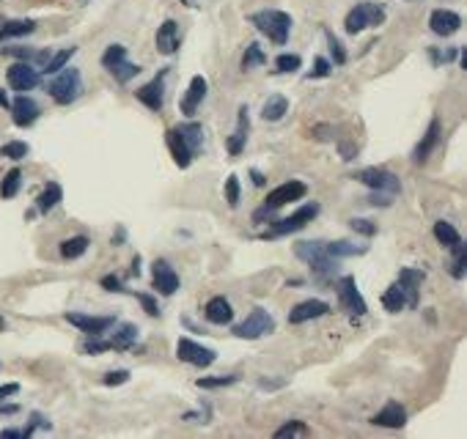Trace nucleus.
Returning a JSON list of instances; mask_svg holds the SVG:
<instances>
[{"label": "nucleus", "instance_id": "obj_1", "mask_svg": "<svg viewBox=\"0 0 467 439\" xmlns=\"http://www.w3.org/2000/svg\"><path fill=\"white\" fill-rule=\"evenodd\" d=\"M165 141H168V148L174 154V162L179 168H190L198 154V148H201V143H204V129L196 121H184L179 126H171L168 135H165Z\"/></svg>", "mask_w": 467, "mask_h": 439}, {"label": "nucleus", "instance_id": "obj_2", "mask_svg": "<svg viewBox=\"0 0 467 439\" xmlns=\"http://www.w3.org/2000/svg\"><path fill=\"white\" fill-rule=\"evenodd\" d=\"M294 256L300 258V261H306L311 266V272L316 275V278H336L338 275V266H341V258H333L327 250H324V242H300V245H294Z\"/></svg>", "mask_w": 467, "mask_h": 439}, {"label": "nucleus", "instance_id": "obj_3", "mask_svg": "<svg viewBox=\"0 0 467 439\" xmlns=\"http://www.w3.org/2000/svg\"><path fill=\"white\" fill-rule=\"evenodd\" d=\"M251 22L258 28V34H264L275 44H286L288 34H291V17L281 9H264V11H256L251 17Z\"/></svg>", "mask_w": 467, "mask_h": 439}, {"label": "nucleus", "instance_id": "obj_4", "mask_svg": "<svg viewBox=\"0 0 467 439\" xmlns=\"http://www.w3.org/2000/svg\"><path fill=\"white\" fill-rule=\"evenodd\" d=\"M58 77L55 80H50V86H47V94L53 96L55 105H72L74 99L80 96V91H83V83H80V71L77 69H64L55 71Z\"/></svg>", "mask_w": 467, "mask_h": 439}, {"label": "nucleus", "instance_id": "obj_5", "mask_svg": "<svg viewBox=\"0 0 467 439\" xmlns=\"http://www.w3.org/2000/svg\"><path fill=\"white\" fill-rule=\"evenodd\" d=\"M385 22V9L377 6V3H358L346 19H343V28L346 34H363L366 28H374V25H382Z\"/></svg>", "mask_w": 467, "mask_h": 439}, {"label": "nucleus", "instance_id": "obj_6", "mask_svg": "<svg viewBox=\"0 0 467 439\" xmlns=\"http://www.w3.org/2000/svg\"><path fill=\"white\" fill-rule=\"evenodd\" d=\"M270 333H275V318H272L264 308H253L251 316L245 318L242 324L234 327V335L242 338V340H256V338L270 335Z\"/></svg>", "mask_w": 467, "mask_h": 439}, {"label": "nucleus", "instance_id": "obj_7", "mask_svg": "<svg viewBox=\"0 0 467 439\" xmlns=\"http://www.w3.org/2000/svg\"><path fill=\"white\" fill-rule=\"evenodd\" d=\"M336 294H338V302H341V308L349 316H366V313H368V305H366L363 294L358 291V283H355L352 275L338 278V283H336Z\"/></svg>", "mask_w": 467, "mask_h": 439}, {"label": "nucleus", "instance_id": "obj_8", "mask_svg": "<svg viewBox=\"0 0 467 439\" xmlns=\"http://www.w3.org/2000/svg\"><path fill=\"white\" fill-rule=\"evenodd\" d=\"M176 357H179L181 363L196 365V368H209V365L217 360L215 349L201 346V343L190 340V338H179V340H176Z\"/></svg>", "mask_w": 467, "mask_h": 439}, {"label": "nucleus", "instance_id": "obj_9", "mask_svg": "<svg viewBox=\"0 0 467 439\" xmlns=\"http://www.w3.org/2000/svg\"><path fill=\"white\" fill-rule=\"evenodd\" d=\"M360 184H366V187H371V190H377V193H388V195H396L401 190V184H398V176L391 173V171H385V168H363L355 173Z\"/></svg>", "mask_w": 467, "mask_h": 439}, {"label": "nucleus", "instance_id": "obj_10", "mask_svg": "<svg viewBox=\"0 0 467 439\" xmlns=\"http://www.w3.org/2000/svg\"><path fill=\"white\" fill-rule=\"evenodd\" d=\"M316 214H319V206H316V203H306V206H300L294 214H288V217H283V220H275V223H272L270 236H283V233L303 231Z\"/></svg>", "mask_w": 467, "mask_h": 439}, {"label": "nucleus", "instance_id": "obj_11", "mask_svg": "<svg viewBox=\"0 0 467 439\" xmlns=\"http://www.w3.org/2000/svg\"><path fill=\"white\" fill-rule=\"evenodd\" d=\"M308 195V184L306 181H297V178H288L286 184H281V187H275L272 193H267V201H264V206L267 209H281V206H286L291 201H303Z\"/></svg>", "mask_w": 467, "mask_h": 439}, {"label": "nucleus", "instance_id": "obj_12", "mask_svg": "<svg viewBox=\"0 0 467 439\" xmlns=\"http://www.w3.org/2000/svg\"><path fill=\"white\" fill-rule=\"evenodd\" d=\"M6 80H9V86L19 91V94H25V91H34L39 86V71L34 64H28V61H17V64H11L9 71H6Z\"/></svg>", "mask_w": 467, "mask_h": 439}, {"label": "nucleus", "instance_id": "obj_13", "mask_svg": "<svg viewBox=\"0 0 467 439\" xmlns=\"http://www.w3.org/2000/svg\"><path fill=\"white\" fill-rule=\"evenodd\" d=\"M165 74L168 71H160L151 83H146L135 91V96H138V102H144L149 110H154V113H160L162 105H165Z\"/></svg>", "mask_w": 467, "mask_h": 439}, {"label": "nucleus", "instance_id": "obj_14", "mask_svg": "<svg viewBox=\"0 0 467 439\" xmlns=\"http://www.w3.org/2000/svg\"><path fill=\"white\" fill-rule=\"evenodd\" d=\"M151 281H154V288L160 291L162 297H171V294H176V288H179V275H176V269L171 266L168 261H154L151 266Z\"/></svg>", "mask_w": 467, "mask_h": 439}, {"label": "nucleus", "instance_id": "obj_15", "mask_svg": "<svg viewBox=\"0 0 467 439\" xmlns=\"http://www.w3.org/2000/svg\"><path fill=\"white\" fill-rule=\"evenodd\" d=\"M66 321L86 335H105L116 324L113 316H89V313H66Z\"/></svg>", "mask_w": 467, "mask_h": 439}, {"label": "nucleus", "instance_id": "obj_16", "mask_svg": "<svg viewBox=\"0 0 467 439\" xmlns=\"http://www.w3.org/2000/svg\"><path fill=\"white\" fill-rule=\"evenodd\" d=\"M429 28H431V34L446 39V36H453L462 28V17H459L456 11H451V9H434L429 17Z\"/></svg>", "mask_w": 467, "mask_h": 439}, {"label": "nucleus", "instance_id": "obj_17", "mask_svg": "<svg viewBox=\"0 0 467 439\" xmlns=\"http://www.w3.org/2000/svg\"><path fill=\"white\" fill-rule=\"evenodd\" d=\"M9 107H11V118H14L17 126H31V123H36V118L41 116L39 102L36 99H31V96H25V94H19Z\"/></svg>", "mask_w": 467, "mask_h": 439}, {"label": "nucleus", "instance_id": "obj_18", "mask_svg": "<svg viewBox=\"0 0 467 439\" xmlns=\"http://www.w3.org/2000/svg\"><path fill=\"white\" fill-rule=\"evenodd\" d=\"M330 313V305L324 299H306L300 305H294L288 311V324H303V321H311V318H319Z\"/></svg>", "mask_w": 467, "mask_h": 439}, {"label": "nucleus", "instance_id": "obj_19", "mask_svg": "<svg viewBox=\"0 0 467 439\" xmlns=\"http://www.w3.org/2000/svg\"><path fill=\"white\" fill-rule=\"evenodd\" d=\"M440 135H443V129H440V118H431L429 126H426V132H423V138H421V143L415 146V151H413L415 165H423V162L431 157V151H434L437 143H440Z\"/></svg>", "mask_w": 467, "mask_h": 439}, {"label": "nucleus", "instance_id": "obj_20", "mask_svg": "<svg viewBox=\"0 0 467 439\" xmlns=\"http://www.w3.org/2000/svg\"><path fill=\"white\" fill-rule=\"evenodd\" d=\"M206 88H209V83H206V77H201V74H196V77L190 80V88H187V94H184V99H181V113H184L187 118H193L196 110L201 107V102L206 99Z\"/></svg>", "mask_w": 467, "mask_h": 439}, {"label": "nucleus", "instance_id": "obj_21", "mask_svg": "<svg viewBox=\"0 0 467 439\" xmlns=\"http://www.w3.org/2000/svg\"><path fill=\"white\" fill-rule=\"evenodd\" d=\"M154 44L162 55H174L179 50V25L174 19H165L160 28H157V36H154Z\"/></svg>", "mask_w": 467, "mask_h": 439}, {"label": "nucleus", "instance_id": "obj_22", "mask_svg": "<svg viewBox=\"0 0 467 439\" xmlns=\"http://www.w3.org/2000/svg\"><path fill=\"white\" fill-rule=\"evenodd\" d=\"M374 425H382V428H401L404 423H407V412H404V406L398 404V401H388V404L379 409L377 415L371 418Z\"/></svg>", "mask_w": 467, "mask_h": 439}, {"label": "nucleus", "instance_id": "obj_23", "mask_svg": "<svg viewBox=\"0 0 467 439\" xmlns=\"http://www.w3.org/2000/svg\"><path fill=\"white\" fill-rule=\"evenodd\" d=\"M248 132H251V118H248V107H239V116H236V129L229 138V154L239 157L245 143H248Z\"/></svg>", "mask_w": 467, "mask_h": 439}, {"label": "nucleus", "instance_id": "obj_24", "mask_svg": "<svg viewBox=\"0 0 467 439\" xmlns=\"http://www.w3.org/2000/svg\"><path fill=\"white\" fill-rule=\"evenodd\" d=\"M204 316H206V321H212V324H231L234 318L231 302L226 297H212L206 302V308H204Z\"/></svg>", "mask_w": 467, "mask_h": 439}, {"label": "nucleus", "instance_id": "obj_25", "mask_svg": "<svg viewBox=\"0 0 467 439\" xmlns=\"http://www.w3.org/2000/svg\"><path fill=\"white\" fill-rule=\"evenodd\" d=\"M426 278V272L423 269H410V266H404L401 272H398V283L407 288V297H410V305H418V288H421V283Z\"/></svg>", "mask_w": 467, "mask_h": 439}, {"label": "nucleus", "instance_id": "obj_26", "mask_svg": "<svg viewBox=\"0 0 467 439\" xmlns=\"http://www.w3.org/2000/svg\"><path fill=\"white\" fill-rule=\"evenodd\" d=\"M382 305H385V311H391V313H398V311H404L407 305H410V297H407V288L401 286V283H393L385 294H382Z\"/></svg>", "mask_w": 467, "mask_h": 439}, {"label": "nucleus", "instance_id": "obj_27", "mask_svg": "<svg viewBox=\"0 0 467 439\" xmlns=\"http://www.w3.org/2000/svg\"><path fill=\"white\" fill-rule=\"evenodd\" d=\"M135 340H138V327L135 324H119V330L110 338V349L126 351L135 346Z\"/></svg>", "mask_w": 467, "mask_h": 439}, {"label": "nucleus", "instance_id": "obj_28", "mask_svg": "<svg viewBox=\"0 0 467 439\" xmlns=\"http://www.w3.org/2000/svg\"><path fill=\"white\" fill-rule=\"evenodd\" d=\"M36 31V22L34 19H9L0 25V41L6 39H19V36H28Z\"/></svg>", "mask_w": 467, "mask_h": 439}, {"label": "nucleus", "instance_id": "obj_29", "mask_svg": "<svg viewBox=\"0 0 467 439\" xmlns=\"http://www.w3.org/2000/svg\"><path fill=\"white\" fill-rule=\"evenodd\" d=\"M64 201V190H61V184H55V181H50L44 190H41V195L36 198V211H41V214H47V211H53L58 203Z\"/></svg>", "mask_w": 467, "mask_h": 439}, {"label": "nucleus", "instance_id": "obj_30", "mask_svg": "<svg viewBox=\"0 0 467 439\" xmlns=\"http://www.w3.org/2000/svg\"><path fill=\"white\" fill-rule=\"evenodd\" d=\"M286 113H288V99H286V96H281V94L270 96V99L264 102V107H261L264 121H281Z\"/></svg>", "mask_w": 467, "mask_h": 439}, {"label": "nucleus", "instance_id": "obj_31", "mask_svg": "<svg viewBox=\"0 0 467 439\" xmlns=\"http://www.w3.org/2000/svg\"><path fill=\"white\" fill-rule=\"evenodd\" d=\"M434 239H437L443 247H448V250L453 245H459V242H462L459 231L453 228L451 223H446V220H437V223H434Z\"/></svg>", "mask_w": 467, "mask_h": 439}, {"label": "nucleus", "instance_id": "obj_32", "mask_svg": "<svg viewBox=\"0 0 467 439\" xmlns=\"http://www.w3.org/2000/svg\"><path fill=\"white\" fill-rule=\"evenodd\" d=\"M324 250L333 256V258H346V256H363L366 247L363 245H352L346 239H338V242H324Z\"/></svg>", "mask_w": 467, "mask_h": 439}, {"label": "nucleus", "instance_id": "obj_33", "mask_svg": "<svg viewBox=\"0 0 467 439\" xmlns=\"http://www.w3.org/2000/svg\"><path fill=\"white\" fill-rule=\"evenodd\" d=\"M89 245H91L89 236H72V239L61 242V256L69 258V261H74V258H80V256L89 250Z\"/></svg>", "mask_w": 467, "mask_h": 439}, {"label": "nucleus", "instance_id": "obj_34", "mask_svg": "<svg viewBox=\"0 0 467 439\" xmlns=\"http://www.w3.org/2000/svg\"><path fill=\"white\" fill-rule=\"evenodd\" d=\"M74 53H77V47H64V50H58L55 55H50L47 64H44V74H55V71H61L69 61H72Z\"/></svg>", "mask_w": 467, "mask_h": 439}, {"label": "nucleus", "instance_id": "obj_35", "mask_svg": "<svg viewBox=\"0 0 467 439\" xmlns=\"http://www.w3.org/2000/svg\"><path fill=\"white\" fill-rule=\"evenodd\" d=\"M19 184H22V171H19V168H11L9 173L3 176L0 195H3V198H14V195L19 193Z\"/></svg>", "mask_w": 467, "mask_h": 439}, {"label": "nucleus", "instance_id": "obj_36", "mask_svg": "<svg viewBox=\"0 0 467 439\" xmlns=\"http://www.w3.org/2000/svg\"><path fill=\"white\" fill-rule=\"evenodd\" d=\"M108 71L116 77V80H119V83H121V86H124V83H129V80H132V77L141 71V66H138V64H129V61L124 58V61H119L116 66H110Z\"/></svg>", "mask_w": 467, "mask_h": 439}, {"label": "nucleus", "instance_id": "obj_37", "mask_svg": "<svg viewBox=\"0 0 467 439\" xmlns=\"http://www.w3.org/2000/svg\"><path fill=\"white\" fill-rule=\"evenodd\" d=\"M267 64V53L258 47V44H251L248 50H245V55H242V69L248 71L253 69V66H264Z\"/></svg>", "mask_w": 467, "mask_h": 439}, {"label": "nucleus", "instance_id": "obj_38", "mask_svg": "<svg viewBox=\"0 0 467 439\" xmlns=\"http://www.w3.org/2000/svg\"><path fill=\"white\" fill-rule=\"evenodd\" d=\"M303 66V58L294 53H283L275 58V71H281V74H291V71H297Z\"/></svg>", "mask_w": 467, "mask_h": 439}, {"label": "nucleus", "instance_id": "obj_39", "mask_svg": "<svg viewBox=\"0 0 467 439\" xmlns=\"http://www.w3.org/2000/svg\"><path fill=\"white\" fill-rule=\"evenodd\" d=\"M324 36H327V44H330V53H333V64L343 66L346 64V50H343V44L338 41V36L333 34V31H327V28H324Z\"/></svg>", "mask_w": 467, "mask_h": 439}, {"label": "nucleus", "instance_id": "obj_40", "mask_svg": "<svg viewBox=\"0 0 467 439\" xmlns=\"http://www.w3.org/2000/svg\"><path fill=\"white\" fill-rule=\"evenodd\" d=\"M28 143L25 141H11V143H6V146H0V157H6V159H22V157H28Z\"/></svg>", "mask_w": 467, "mask_h": 439}, {"label": "nucleus", "instance_id": "obj_41", "mask_svg": "<svg viewBox=\"0 0 467 439\" xmlns=\"http://www.w3.org/2000/svg\"><path fill=\"white\" fill-rule=\"evenodd\" d=\"M126 58V47L124 44H110L108 50L102 53V66L105 69H110V66H116L119 61H124Z\"/></svg>", "mask_w": 467, "mask_h": 439}, {"label": "nucleus", "instance_id": "obj_42", "mask_svg": "<svg viewBox=\"0 0 467 439\" xmlns=\"http://www.w3.org/2000/svg\"><path fill=\"white\" fill-rule=\"evenodd\" d=\"M80 351L83 354H102V351H110V340H102V335H89V340L80 343Z\"/></svg>", "mask_w": 467, "mask_h": 439}, {"label": "nucleus", "instance_id": "obj_43", "mask_svg": "<svg viewBox=\"0 0 467 439\" xmlns=\"http://www.w3.org/2000/svg\"><path fill=\"white\" fill-rule=\"evenodd\" d=\"M303 434H308V425L300 420H288L286 425H281L278 431H275V437L283 439V437H303Z\"/></svg>", "mask_w": 467, "mask_h": 439}, {"label": "nucleus", "instance_id": "obj_44", "mask_svg": "<svg viewBox=\"0 0 467 439\" xmlns=\"http://www.w3.org/2000/svg\"><path fill=\"white\" fill-rule=\"evenodd\" d=\"M239 376H215V379H198L196 385L201 387V390H215V387H229V385H234Z\"/></svg>", "mask_w": 467, "mask_h": 439}, {"label": "nucleus", "instance_id": "obj_45", "mask_svg": "<svg viewBox=\"0 0 467 439\" xmlns=\"http://www.w3.org/2000/svg\"><path fill=\"white\" fill-rule=\"evenodd\" d=\"M226 201H229L231 209L239 203V178H236V176H229V178H226Z\"/></svg>", "mask_w": 467, "mask_h": 439}, {"label": "nucleus", "instance_id": "obj_46", "mask_svg": "<svg viewBox=\"0 0 467 439\" xmlns=\"http://www.w3.org/2000/svg\"><path fill=\"white\" fill-rule=\"evenodd\" d=\"M124 382H129V370H124V368L110 370V373H105V379H102V385H108V387H119V385H124Z\"/></svg>", "mask_w": 467, "mask_h": 439}, {"label": "nucleus", "instance_id": "obj_47", "mask_svg": "<svg viewBox=\"0 0 467 439\" xmlns=\"http://www.w3.org/2000/svg\"><path fill=\"white\" fill-rule=\"evenodd\" d=\"M330 71H333V64H330L327 58H316V61H313V69H311V74H308V77L319 80V77H327Z\"/></svg>", "mask_w": 467, "mask_h": 439}, {"label": "nucleus", "instance_id": "obj_48", "mask_svg": "<svg viewBox=\"0 0 467 439\" xmlns=\"http://www.w3.org/2000/svg\"><path fill=\"white\" fill-rule=\"evenodd\" d=\"M349 226H352V231L363 233V236H374V233H377V226H374V223H368V220H360V217L349 220Z\"/></svg>", "mask_w": 467, "mask_h": 439}, {"label": "nucleus", "instance_id": "obj_49", "mask_svg": "<svg viewBox=\"0 0 467 439\" xmlns=\"http://www.w3.org/2000/svg\"><path fill=\"white\" fill-rule=\"evenodd\" d=\"M36 428H50V420H44L39 412H34V415H31V423H28V428L22 431V437L28 439L31 434H34V431H36Z\"/></svg>", "mask_w": 467, "mask_h": 439}, {"label": "nucleus", "instance_id": "obj_50", "mask_svg": "<svg viewBox=\"0 0 467 439\" xmlns=\"http://www.w3.org/2000/svg\"><path fill=\"white\" fill-rule=\"evenodd\" d=\"M138 297V302L144 305V311L149 313V316H160V305H157V299L149 297V294H135Z\"/></svg>", "mask_w": 467, "mask_h": 439}, {"label": "nucleus", "instance_id": "obj_51", "mask_svg": "<svg viewBox=\"0 0 467 439\" xmlns=\"http://www.w3.org/2000/svg\"><path fill=\"white\" fill-rule=\"evenodd\" d=\"M102 288H108V291H113V294H121V291H126L116 275H105V278H102Z\"/></svg>", "mask_w": 467, "mask_h": 439}, {"label": "nucleus", "instance_id": "obj_52", "mask_svg": "<svg viewBox=\"0 0 467 439\" xmlns=\"http://www.w3.org/2000/svg\"><path fill=\"white\" fill-rule=\"evenodd\" d=\"M391 201H393V195L377 193V190H371V195H368V203H371V206H388Z\"/></svg>", "mask_w": 467, "mask_h": 439}, {"label": "nucleus", "instance_id": "obj_53", "mask_svg": "<svg viewBox=\"0 0 467 439\" xmlns=\"http://www.w3.org/2000/svg\"><path fill=\"white\" fill-rule=\"evenodd\" d=\"M17 393H19V385H17V382L0 385V401H3V398H11V395H17Z\"/></svg>", "mask_w": 467, "mask_h": 439}, {"label": "nucleus", "instance_id": "obj_54", "mask_svg": "<svg viewBox=\"0 0 467 439\" xmlns=\"http://www.w3.org/2000/svg\"><path fill=\"white\" fill-rule=\"evenodd\" d=\"M330 132H333V129H330L327 123H319V126H313V135H316L319 141H330V138H333Z\"/></svg>", "mask_w": 467, "mask_h": 439}, {"label": "nucleus", "instance_id": "obj_55", "mask_svg": "<svg viewBox=\"0 0 467 439\" xmlns=\"http://www.w3.org/2000/svg\"><path fill=\"white\" fill-rule=\"evenodd\" d=\"M0 439H25V437H22L19 428H3V431H0Z\"/></svg>", "mask_w": 467, "mask_h": 439}, {"label": "nucleus", "instance_id": "obj_56", "mask_svg": "<svg viewBox=\"0 0 467 439\" xmlns=\"http://www.w3.org/2000/svg\"><path fill=\"white\" fill-rule=\"evenodd\" d=\"M251 176H253V184H256V187H264V181H267V178H264V173H261V171H256V168H253Z\"/></svg>", "mask_w": 467, "mask_h": 439}, {"label": "nucleus", "instance_id": "obj_57", "mask_svg": "<svg viewBox=\"0 0 467 439\" xmlns=\"http://www.w3.org/2000/svg\"><path fill=\"white\" fill-rule=\"evenodd\" d=\"M19 406L17 404H0V415H17Z\"/></svg>", "mask_w": 467, "mask_h": 439}, {"label": "nucleus", "instance_id": "obj_58", "mask_svg": "<svg viewBox=\"0 0 467 439\" xmlns=\"http://www.w3.org/2000/svg\"><path fill=\"white\" fill-rule=\"evenodd\" d=\"M132 275H135V278L141 275V258H138V256H135V261H132Z\"/></svg>", "mask_w": 467, "mask_h": 439}, {"label": "nucleus", "instance_id": "obj_59", "mask_svg": "<svg viewBox=\"0 0 467 439\" xmlns=\"http://www.w3.org/2000/svg\"><path fill=\"white\" fill-rule=\"evenodd\" d=\"M0 107H9V96H6V91L0 88Z\"/></svg>", "mask_w": 467, "mask_h": 439}, {"label": "nucleus", "instance_id": "obj_60", "mask_svg": "<svg viewBox=\"0 0 467 439\" xmlns=\"http://www.w3.org/2000/svg\"><path fill=\"white\" fill-rule=\"evenodd\" d=\"M181 3H193V0H181Z\"/></svg>", "mask_w": 467, "mask_h": 439}]
</instances>
